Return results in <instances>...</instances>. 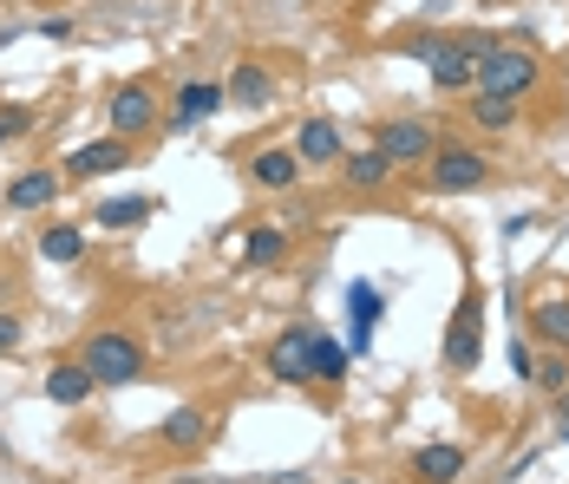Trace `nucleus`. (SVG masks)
I'll return each mask as SVG.
<instances>
[{"instance_id": "1", "label": "nucleus", "mask_w": 569, "mask_h": 484, "mask_svg": "<svg viewBox=\"0 0 569 484\" xmlns=\"http://www.w3.org/2000/svg\"><path fill=\"white\" fill-rule=\"evenodd\" d=\"M485 46H491V39H419L413 52L426 59V72H432V85H439V92H465V85L478 79Z\"/></svg>"}, {"instance_id": "2", "label": "nucleus", "mask_w": 569, "mask_h": 484, "mask_svg": "<svg viewBox=\"0 0 569 484\" xmlns=\"http://www.w3.org/2000/svg\"><path fill=\"white\" fill-rule=\"evenodd\" d=\"M85 367H92V380L98 387H131L138 374H144V347L131 341V334H92L85 341Z\"/></svg>"}, {"instance_id": "3", "label": "nucleus", "mask_w": 569, "mask_h": 484, "mask_svg": "<svg viewBox=\"0 0 569 484\" xmlns=\"http://www.w3.org/2000/svg\"><path fill=\"white\" fill-rule=\"evenodd\" d=\"M537 85V59L524 46H485L478 59V92H505V98H524Z\"/></svg>"}, {"instance_id": "4", "label": "nucleus", "mask_w": 569, "mask_h": 484, "mask_svg": "<svg viewBox=\"0 0 569 484\" xmlns=\"http://www.w3.org/2000/svg\"><path fill=\"white\" fill-rule=\"evenodd\" d=\"M426 177H432V190H478L485 177H491V164H485V151H472V144H439L432 157H426Z\"/></svg>"}, {"instance_id": "5", "label": "nucleus", "mask_w": 569, "mask_h": 484, "mask_svg": "<svg viewBox=\"0 0 569 484\" xmlns=\"http://www.w3.org/2000/svg\"><path fill=\"white\" fill-rule=\"evenodd\" d=\"M269 374L275 380H315V328H288V334H275L269 341Z\"/></svg>"}, {"instance_id": "6", "label": "nucleus", "mask_w": 569, "mask_h": 484, "mask_svg": "<svg viewBox=\"0 0 569 484\" xmlns=\"http://www.w3.org/2000/svg\"><path fill=\"white\" fill-rule=\"evenodd\" d=\"M380 315H387V295H380L374 282H354V288H347V347H354V354H374Z\"/></svg>"}, {"instance_id": "7", "label": "nucleus", "mask_w": 569, "mask_h": 484, "mask_svg": "<svg viewBox=\"0 0 569 484\" xmlns=\"http://www.w3.org/2000/svg\"><path fill=\"white\" fill-rule=\"evenodd\" d=\"M478 354H485V321H478V302H459V315H452V328H446V367H478Z\"/></svg>"}, {"instance_id": "8", "label": "nucleus", "mask_w": 569, "mask_h": 484, "mask_svg": "<svg viewBox=\"0 0 569 484\" xmlns=\"http://www.w3.org/2000/svg\"><path fill=\"white\" fill-rule=\"evenodd\" d=\"M151 118H157V98H151V85H118V92H111V131H118V138H138V131H151Z\"/></svg>"}, {"instance_id": "9", "label": "nucleus", "mask_w": 569, "mask_h": 484, "mask_svg": "<svg viewBox=\"0 0 569 484\" xmlns=\"http://www.w3.org/2000/svg\"><path fill=\"white\" fill-rule=\"evenodd\" d=\"M380 151H387L393 164H413V157L426 164L439 144H432V131H426L419 118H393V125H380Z\"/></svg>"}, {"instance_id": "10", "label": "nucleus", "mask_w": 569, "mask_h": 484, "mask_svg": "<svg viewBox=\"0 0 569 484\" xmlns=\"http://www.w3.org/2000/svg\"><path fill=\"white\" fill-rule=\"evenodd\" d=\"M223 92H229V105H242V111H269V98H275V79H269L256 59H242V66L229 72V85H223Z\"/></svg>"}, {"instance_id": "11", "label": "nucleus", "mask_w": 569, "mask_h": 484, "mask_svg": "<svg viewBox=\"0 0 569 484\" xmlns=\"http://www.w3.org/2000/svg\"><path fill=\"white\" fill-rule=\"evenodd\" d=\"M125 164H131L125 138H98V144H79V151H72L66 177H105V170H125Z\"/></svg>"}, {"instance_id": "12", "label": "nucleus", "mask_w": 569, "mask_h": 484, "mask_svg": "<svg viewBox=\"0 0 569 484\" xmlns=\"http://www.w3.org/2000/svg\"><path fill=\"white\" fill-rule=\"evenodd\" d=\"M223 98H229L223 85H210V79L197 85V79H190V85L177 92V105H170V125H177V131H190V125H197V118H210V111H216Z\"/></svg>"}, {"instance_id": "13", "label": "nucleus", "mask_w": 569, "mask_h": 484, "mask_svg": "<svg viewBox=\"0 0 569 484\" xmlns=\"http://www.w3.org/2000/svg\"><path fill=\"white\" fill-rule=\"evenodd\" d=\"M295 157H308V164L341 157V125H334V118H301V131H295Z\"/></svg>"}, {"instance_id": "14", "label": "nucleus", "mask_w": 569, "mask_h": 484, "mask_svg": "<svg viewBox=\"0 0 569 484\" xmlns=\"http://www.w3.org/2000/svg\"><path fill=\"white\" fill-rule=\"evenodd\" d=\"M59 197V170H26L7 184V210H46Z\"/></svg>"}, {"instance_id": "15", "label": "nucleus", "mask_w": 569, "mask_h": 484, "mask_svg": "<svg viewBox=\"0 0 569 484\" xmlns=\"http://www.w3.org/2000/svg\"><path fill=\"white\" fill-rule=\"evenodd\" d=\"M413 472L426 484H452V479H465V452L459 446H419L413 452Z\"/></svg>"}, {"instance_id": "16", "label": "nucleus", "mask_w": 569, "mask_h": 484, "mask_svg": "<svg viewBox=\"0 0 569 484\" xmlns=\"http://www.w3.org/2000/svg\"><path fill=\"white\" fill-rule=\"evenodd\" d=\"M151 210H164L157 197H111V203H98V229H138V223H151Z\"/></svg>"}, {"instance_id": "17", "label": "nucleus", "mask_w": 569, "mask_h": 484, "mask_svg": "<svg viewBox=\"0 0 569 484\" xmlns=\"http://www.w3.org/2000/svg\"><path fill=\"white\" fill-rule=\"evenodd\" d=\"M92 387H98V380H92V367H85V361H79V367H52V374H46V400H59V406H79Z\"/></svg>"}, {"instance_id": "18", "label": "nucleus", "mask_w": 569, "mask_h": 484, "mask_svg": "<svg viewBox=\"0 0 569 484\" xmlns=\"http://www.w3.org/2000/svg\"><path fill=\"white\" fill-rule=\"evenodd\" d=\"M295 177H301V157H295V151H262V157H256V184L288 190Z\"/></svg>"}, {"instance_id": "19", "label": "nucleus", "mask_w": 569, "mask_h": 484, "mask_svg": "<svg viewBox=\"0 0 569 484\" xmlns=\"http://www.w3.org/2000/svg\"><path fill=\"white\" fill-rule=\"evenodd\" d=\"M387 170H393V157H387L380 144H374V151H360V157H347V184H354V190H380V184H387Z\"/></svg>"}, {"instance_id": "20", "label": "nucleus", "mask_w": 569, "mask_h": 484, "mask_svg": "<svg viewBox=\"0 0 569 484\" xmlns=\"http://www.w3.org/2000/svg\"><path fill=\"white\" fill-rule=\"evenodd\" d=\"M39 256H46V262H79V256H85V229H72V223H52V229L39 236Z\"/></svg>"}, {"instance_id": "21", "label": "nucleus", "mask_w": 569, "mask_h": 484, "mask_svg": "<svg viewBox=\"0 0 569 484\" xmlns=\"http://www.w3.org/2000/svg\"><path fill=\"white\" fill-rule=\"evenodd\" d=\"M347 367H354V347H341V341H328V334H315V380H347Z\"/></svg>"}, {"instance_id": "22", "label": "nucleus", "mask_w": 569, "mask_h": 484, "mask_svg": "<svg viewBox=\"0 0 569 484\" xmlns=\"http://www.w3.org/2000/svg\"><path fill=\"white\" fill-rule=\"evenodd\" d=\"M203 433H210V420H203L197 406H177V413L164 420V439H170L177 452H190V446H203Z\"/></svg>"}, {"instance_id": "23", "label": "nucleus", "mask_w": 569, "mask_h": 484, "mask_svg": "<svg viewBox=\"0 0 569 484\" xmlns=\"http://www.w3.org/2000/svg\"><path fill=\"white\" fill-rule=\"evenodd\" d=\"M472 118H478L485 131H511V125H518V98H505V92H478Z\"/></svg>"}, {"instance_id": "24", "label": "nucleus", "mask_w": 569, "mask_h": 484, "mask_svg": "<svg viewBox=\"0 0 569 484\" xmlns=\"http://www.w3.org/2000/svg\"><path fill=\"white\" fill-rule=\"evenodd\" d=\"M282 229H249V243H242V262H256V269H269V262H282Z\"/></svg>"}, {"instance_id": "25", "label": "nucleus", "mask_w": 569, "mask_h": 484, "mask_svg": "<svg viewBox=\"0 0 569 484\" xmlns=\"http://www.w3.org/2000/svg\"><path fill=\"white\" fill-rule=\"evenodd\" d=\"M531 321H537V334H544V341L569 347V302H564V295H557V302H544V308H537Z\"/></svg>"}, {"instance_id": "26", "label": "nucleus", "mask_w": 569, "mask_h": 484, "mask_svg": "<svg viewBox=\"0 0 569 484\" xmlns=\"http://www.w3.org/2000/svg\"><path fill=\"white\" fill-rule=\"evenodd\" d=\"M511 374H518V380H537V361H531V347H524L518 334H511Z\"/></svg>"}, {"instance_id": "27", "label": "nucleus", "mask_w": 569, "mask_h": 484, "mask_svg": "<svg viewBox=\"0 0 569 484\" xmlns=\"http://www.w3.org/2000/svg\"><path fill=\"white\" fill-rule=\"evenodd\" d=\"M537 380H544V387L557 393V387H564V380H569V361H564V354H550V361L537 367Z\"/></svg>"}, {"instance_id": "28", "label": "nucleus", "mask_w": 569, "mask_h": 484, "mask_svg": "<svg viewBox=\"0 0 569 484\" xmlns=\"http://www.w3.org/2000/svg\"><path fill=\"white\" fill-rule=\"evenodd\" d=\"M13 131H26V111H0V144H7Z\"/></svg>"}, {"instance_id": "29", "label": "nucleus", "mask_w": 569, "mask_h": 484, "mask_svg": "<svg viewBox=\"0 0 569 484\" xmlns=\"http://www.w3.org/2000/svg\"><path fill=\"white\" fill-rule=\"evenodd\" d=\"M13 341H20V328H13V321H7V315H0V354H7V347H13Z\"/></svg>"}, {"instance_id": "30", "label": "nucleus", "mask_w": 569, "mask_h": 484, "mask_svg": "<svg viewBox=\"0 0 569 484\" xmlns=\"http://www.w3.org/2000/svg\"><path fill=\"white\" fill-rule=\"evenodd\" d=\"M557 439H564V446H569V400H564V406H557Z\"/></svg>"}]
</instances>
